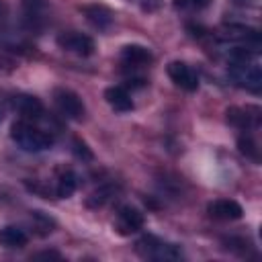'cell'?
Instances as JSON below:
<instances>
[{
  "label": "cell",
  "mask_w": 262,
  "mask_h": 262,
  "mask_svg": "<svg viewBox=\"0 0 262 262\" xmlns=\"http://www.w3.org/2000/svg\"><path fill=\"white\" fill-rule=\"evenodd\" d=\"M104 100L111 104V108H115L117 113H127L133 108V98L127 92V88L123 86H108L104 90Z\"/></svg>",
  "instance_id": "cell-12"
},
{
  "label": "cell",
  "mask_w": 262,
  "mask_h": 262,
  "mask_svg": "<svg viewBox=\"0 0 262 262\" xmlns=\"http://www.w3.org/2000/svg\"><path fill=\"white\" fill-rule=\"evenodd\" d=\"M2 117H4V113H2V108H0V121H2Z\"/></svg>",
  "instance_id": "cell-21"
},
{
  "label": "cell",
  "mask_w": 262,
  "mask_h": 262,
  "mask_svg": "<svg viewBox=\"0 0 262 262\" xmlns=\"http://www.w3.org/2000/svg\"><path fill=\"white\" fill-rule=\"evenodd\" d=\"M10 104H12V108L25 121H31V123L43 119V115H45V108H43L41 100L35 98V96H31V94H16V96H12L10 98Z\"/></svg>",
  "instance_id": "cell-7"
},
{
  "label": "cell",
  "mask_w": 262,
  "mask_h": 262,
  "mask_svg": "<svg viewBox=\"0 0 262 262\" xmlns=\"http://www.w3.org/2000/svg\"><path fill=\"white\" fill-rule=\"evenodd\" d=\"M20 4H23L25 25L31 31H41V27L45 25V10H47L45 0H20Z\"/></svg>",
  "instance_id": "cell-11"
},
{
  "label": "cell",
  "mask_w": 262,
  "mask_h": 262,
  "mask_svg": "<svg viewBox=\"0 0 262 262\" xmlns=\"http://www.w3.org/2000/svg\"><path fill=\"white\" fill-rule=\"evenodd\" d=\"M84 14H86L88 23H90L92 27H96L98 31L108 29L111 23H113V12H111L106 6H100V4L86 6V8H84Z\"/></svg>",
  "instance_id": "cell-13"
},
{
  "label": "cell",
  "mask_w": 262,
  "mask_h": 262,
  "mask_svg": "<svg viewBox=\"0 0 262 262\" xmlns=\"http://www.w3.org/2000/svg\"><path fill=\"white\" fill-rule=\"evenodd\" d=\"M27 233L16 225H2L0 227V246L2 248H23L27 246Z\"/></svg>",
  "instance_id": "cell-14"
},
{
  "label": "cell",
  "mask_w": 262,
  "mask_h": 262,
  "mask_svg": "<svg viewBox=\"0 0 262 262\" xmlns=\"http://www.w3.org/2000/svg\"><path fill=\"white\" fill-rule=\"evenodd\" d=\"M53 104L59 111V115L66 117V119H72V121H82L84 119L86 106H84L82 98L70 88H55L53 90Z\"/></svg>",
  "instance_id": "cell-3"
},
{
  "label": "cell",
  "mask_w": 262,
  "mask_h": 262,
  "mask_svg": "<svg viewBox=\"0 0 262 262\" xmlns=\"http://www.w3.org/2000/svg\"><path fill=\"white\" fill-rule=\"evenodd\" d=\"M147 63H151V51L147 47L131 43V45H125L121 49V66L125 70H137V68H143Z\"/></svg>",
  "instance_id": "cell-9"
},
{
  "label": "cell",
  "mask_w": 262,
  "mask_h": 262,
  "mask_svg": "<svg viewBox=\"0 0 262 262\" xmlns=\"http://www.w3.org/2000/svg\"><path fill=\"white\" fill-rule=\"evenodd\" d=\"M33 258L39 260V258H61V256H59L57 252H41V254H35Z\"/></svg>",
  "instance_id": "cell-20"
},
{
  "label": "cell",
  "mask_w": 262,
  "mask_h": 262,
  "mask_svg": "<svg viewBox=\"0 0 262 262\" xmlns=\"http://www.w3.org/2000/svg\"><path fill=\"white\" fill-rule=\"evenodd\" d=\"M209 4H211V0H174V6L182 8V10H203Z\"/></svg>",
  "instance_id": "cell-18"
},
{
  "label": "cell",
  "mask_w": 262,
  "mask_h": 262,
  "mask_svg": "<svg viewBox=\"0 0 262 262\" xmlns=\"http://www.w3.org/2000/svg\"><path fill=\"white\" fill-rule=\"evenodd\" d=\"M10 139L25 151H43L53 145V135L31 121H14L10 127Z\"/></svg>",
  "instance_id": "cell-1"
},
{
  "label": "cell",
  "mask_w": 262,
  "mask_h": 262,
  "mask_svg": "<svg viewBox=\"0 0 262 262\" xmlns=\"http://www.w3.org/2000/svg\"><path fill=\"white\" fill-rule=\"evenodd\" d=\"M76 186H78V178H76V174H74L72 170H66V172H61L59 178H57L55 192H57L59 199H68V196H72V194L76 192Z\"/></svg>",
  "instance_id": "cell-15"
},
{
  "label": "cell",
  "mask_w": 262,
  "mask_h": 262,
  "mask_svg": "<svg viewBox=\"0 0 262 262\" xmlns=\"http://www.w3.org/2000/svg\"><path fill=\"white\" fill-rule=\"evenodd\" d=\"M237 147H239V151H242L246 158H250V160H254V162L260 160L258 145H256V141H254L250 135H242V137L237 139Z\"/></svg>",
  "instance_id": "cell-17"
},
{
  "label": "cell",
  "mask_w": 262,
  "mask_h": 262,
  "mask_svg": "<svg viewBox=\"0 0 262 262\" xmlns=\"http://www.w3.org/2000/svg\"><path fill=\"white\" fill-rule=\"evenodd\" d=\"M74 154L78 158H82V160H92L94 158V154L88 149V145L84 141H80V139H74Z\"/></svg>",
  "instance_id": "cell-19"
},
{
  "label": "cell",
  "mask_w": 262,
  "mask_h": 262,
  "mask_svg": "<svg viewBox=\"0 0 262 262\" xmlns=\"http://www.w3.org/2000/svg\"><path fill=\"white\" fill-rule=\"evenodd\" d=\"M113 192H115V186H113V184H104V186L96 188V190L86 199V205H88L90 209H98V207H102V205L113 196Z\"/></svg>",
  "instance_id": "cell-16"
},
{
  "label": "cell",
  "mask_w": 262,
  "mask_h": 262,
  "mask_svg": "<svg viewBox=\"0 0 262 262\" xmlns=\"http://www.w3.org/2000/svg\"><path fill=\"white\" fill-rule=\"evenodd\" d=\"M143 213L137 209V207H131V205H123L117 209V215H115V229L121 233V235H131V233H137L141 227H143Z\"/></svg>",
  "instance_id": "cell-5"
},
{
  "label": "cell",
  "mask_w": 262,
  "mask_h": 262,
  "mask_svg": "<svg viewBox=\"0 0 262 262\" xmlns=\"http://www.w3.org/2000/svg\"><path fill=\"white\" fill-rule=\"evenodd\" d=\"M166 72H168V78L178 88H182L186 92H194L199 88V76H196V72L188 63H184V61H170Z\"/></svg>",
  "instance_id": "cell-6"
},
{
  "label": "cell",
  "mask_w": 262,
  "mask_h": 262,
  "mask_svg": "<svg viewBox=\"0 0 262 262\" xmlns=\"http://www.w3.org/2000/svg\"><path fill=\"white\" fill-rule=\"evenodd\" d=\"M227 121L237 127L239 131H252V129H258L260 125V111L254 106V108H237V106H231L227 108Z\"/></svg>",
  "instance_id": "cell-8"
},
{
  "label": "cell",
  "mask_w": 262,
  "mask_h": 262,
  "mask_svg": "<svg viewBox=\"0 0 262 262\" xmlns=\"http://www.w3.org/2000/svg\"><path fill=\"white\" fill-rule=\"evenodd\" d=\"M135 252L145 260H158V262H170L182 258V250L176 244H170L156 235H141L135 242Z\"/></svg>",
  "instance_id": "cell-2"
},
{
  "label": "cell",
  "mask_w": 262,
  "mask_h": 262,
  "mask_svg": "<svg viewBox=\"0 0 262 262\" xmlns=\"http://www.w3.org/2000/svg\"><path fill=\"white\" fill-rule=\"evenodd\" d=\"M57 45L68 51V53H74V55H80V57H88L94 53L96 45H94V39L84 35V33H78V31H66V33H59L57 35Z\"/></svg>",
  "instance_id": "cell-4"
},
{
  "label": "cell",
  "mask_w": 262,
  "mask_h": 262,
  "mask_svg": "<svg viewBox=\"0 0 262 262\" xmlns=\"http://www.w3.org/2000/svg\"><path fill=\"white\" fill-rule=\"evenodd\" d=\"M207 211L211 217L221 219V221H235V219H242V215H244L242 205L231 199H217L207 205Z\"/></svg>",
  "instance_id": "cell-10"
}]
</instances>
